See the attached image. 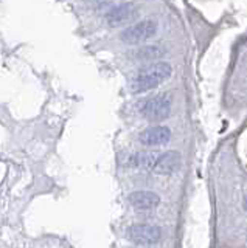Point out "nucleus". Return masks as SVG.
<instances>
[{
	"label": "nucleus",
	"instance_id": "obj_4",
	"mask_svg": "<svg viewBox=\"0 0 247 248\" xmlns=\"http://www.w3.org/2000/svg\"><path fill=\"white\" fill-rule=\"evenodd\" d=\"M126 236L138 245H156L162 239V228L149 223H135L128 228Z\"/></svg>",
	"mask_w": 247,
	"mask_h": 248
},
{
	"label": "nucleus",
	"instance_id": "obj_9",
	"mask_svg": "<svg viewBox=\"0 0 247 248\" xmlns=\"http://www.w3.org/2000/svg\"><path fill=\"white\" fill-rule=\"evenodd\" d=\"M166 54V50L160 45H143L129 51V58L137 62H151L162 59Z\"/></svg>",
	"mask_w": 247,
	"mask_h": 248
},
{
	"label": "nucleus",
	"instance_id": "obj_5",
	"mask_svg": "<svg viewBox=\"0 0 247 248\" xmlns=\"http://www.w3.org/2000/svg\"><path fill=\"white\" fill-rule=\"evenodd\" d=\"M137 8L134 3H121L118 6L112 8V10L106 14V22L107 25L111 27H120V25H125L128 22H132L137 17Z\"/></svg>",
	"mask_w": 247,
	"mask_h": 248
},
{
	"label": "nucleus",
	"instance_id": "obj_1",
	"mask_svg": "<svg viewBox=\"0 0 247 248\" xmlns=\"http://www.w3.org/2000/svg\"><path fill=\"white\" fill-rule=\"evenodd\" d=\"M173 73V68L168 62H152V64L140 68L131 81V90L134 93H143L159 87Z\"/></svg>",
	"mask_w": 247,
	"mask_h": 248
},
{
	"label": "nucleus",
	"instance_id": "obj_2",
	"mask_svg": "<svg viewBox=\"0 0 247 248\" xmlns=\"http://www.w3.org/2000/svg\"><path fill=\"white\" fill-rule=\"evenodd\" d=\"M173 99L169 93H157V95L148 96L140 101L138 112L148 121H164L171 113Z\"/></svg>",
	"mask_w": 247,
	"mask_h": 248
},
{
	"label": "nucleus",
	"instance_id": "obj_10",
	"mask_svg": "<svg viewBox=\"0 0 247 248\" xmlns=\"http://www.w3.org/2000/svg\"><path fill=\"white\" fill-rule=\"evenodd\" d=\"M156 160H157V155L152 152H137L134 155H131L129 166L137 168V169H152Z\"/></svg>",
	"mask_w": 247,
	"mask_h": 248
},
{
	"label": "nucleus",
	"instance_id": "obj_11",
	"mask_svg": "<svg viewBox=\"0 0 247 248\" xmlns=\"http://www.w3.org/2000/svg\"><path fill=\"white\" fill-rule=\"evenodd\" d=\"M243 205H244V209H246V211H247V197L244 199V203H243Z\"/></svg>",
	"mask_w": 247,
	"mask_h": 248
},
{
	"label": "nucleus",
	"instance_id": "obj_3",
	"mask_svg": "<svg viewBox=\"0 0 247 248\" xmlns=\"http://www.w3.org/2000/svg\"><path fill=\"white\" fill-rule=\"evenodd\" d=\"M157 30H159V25L156 20H142V22L134 23V25H131L126 30H123L120 39L128 45L143 44L148 41V39L156 36Z\"/></svg>",
	"mask_w": 247,
	"mask_h": 248
},
{
	"label": "nucleus",
	"instance_id": "obj_6",
	"mask_svg": "<svg viewBox=\"0 0 247 248\" xmlns=\"http://www.w3.org/2000/svg\"><path fill=\"white\" fill-rule=\"evenodd\" d=\"M181 163H182V155L179 152L168 151L159 155L152 166V170L159 175H173L181 168Z\"/></svg>",
	"mask_w": 247,
	"mask_h": 248
},
{
	"label": "nucleus",
	"instance_id": "obj_8",
	"mask_svg": "<svg viewBox=\"0 0 247 248\" xmlns=\"http://www.w3.org/2000/svg\"><path fill=\"white\" fill-rule=\"evenodd\" d=\"M128 202H129V205L134 206L135 209L146 211V209L157 208L160 205V197L152 191H134L129 194Z\"/></svg>",
	"mask_w": 247,
	"mask_h": 248
},
{
	"label": "nucleus",
	"instance_id": "obj_7",
	"mask_svg": "<svg viewBox=\"0 0 247 248\" xmlns=\"http://www.w3.org/2000/svg\"><path fill=\"white\" fill-rule=\"evenodd\" d=\"M171 138V130L166 126H152L140 132L138 141L145 146H164Z\"/></svg>",
	"mask_w": 247,
	"mask_h": 248
}]
</instances>
